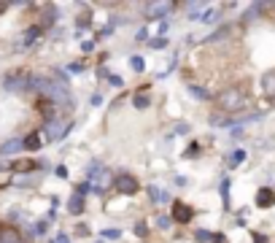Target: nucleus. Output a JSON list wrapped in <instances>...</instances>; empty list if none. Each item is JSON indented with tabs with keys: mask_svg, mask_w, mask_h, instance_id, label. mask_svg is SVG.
I'll return each mask as SVG.
<instances>
[{
	"mask_svg": "<svg viewBox=\"0 0 275 243\" xmlns=\"http://www.w3.org/2000/svg\"><path fill=\"white\" fill-rule=\"evenodd\" d=\"M216 103H219V108L221 111H243L246 108V103H248V95L240 87H230V89H224L221 95L216 97Z\"/></svg>",
	"mask_w": 275,
	"mask_h": 243,
	"instance_id": "1",
	"label": "nucleus"
},
{
	"mask_svg": "<svg viewBox=\"0 0 275 243\" xmlns=\"http://www.w3.org/2000/svg\"><path fill=\"white\" fill-rule=\"evenodd\" d=\"M30 84H32V76L27 70H11V73L3 78V87L8 92H27Z\"/></svg>",
	"mask_w": 275,
	"mask_h": 243,
	"instance_id": "2",
	"label": "nucleus"
},
{
	"mask_svg": "<svg viewBox=\"0 0 275 243\" xmlns=\"http://www.w3.org/2000/svg\"><path fill=\"white\" fill-rule=\"evenodd\" d=\"M70 127H73V122H70V119H65V122H62L59 116H54V119L46 122L43 133H46V138H49V141H62V138L70 133Z\"/></svg>",
	"mask_w": 275,
	"mask_h": 243,
	"instance_id": "3",
	"label": "nucleus"
},
{
	"mask_svg": "<svg viewBox=\"0 0 275 243\" xmlns=\"http://www.w3.org/2000/svg\"><path fill=\"white\" fill-rule=\"evenodd\" d=\"M113 189H116L119 195H138L140 184H138L135 176H130V173H119L116 179H113Z\"/></svg>",
	"mask_w": 275,
	"mask_h": 243,
	"instance_id": "4",
	"label": "nucleus"
},
{
	"mask_svg": "<svg viewBox=\"0 0 275 243\" xmlns=\"http://www.w3.org/2000/svg\"><path fill=\"white\" fill-rule=\"evenodd\" d=\"M173 8H176V3H170V0H154V3H146L143 11H146V19H162Z\"/></svg>",
	"mask_w": 275,
	"mask_h": 243,
	"instance_id": "5",
	"label": "nucleus"
},
{
	"mask_svg": "<svg viewBox=\"0 0 275 243\" xmlns=\"http://www.w3.org/2000/svg\"><path fill=\"white\" fill-rule=\"evenodd\" d=\"M173 219H176L178 225H189V222L194 219V208L186 206V203H181V200H173Z\"/></svg>",
	"mask_w": 275,
	"mask_h": 243,
	"instance_id": "6",
	"label": "nucleus"
},
{
	"mask_svg": "<svg viewBox=\"0 0 275 243\" xmlns=\"http://www.w3.org/2000/svg\"><path fill=\"white\" fill-rule=\"evenodd\" d=\"M257 206H259V208L275 206V192H273V189H267V187L259 189V192H257Z\"/></svg>",
	"mask_w": 275,
	"mask_h": 243,
	"instance_id": "7",
	"label": "nucleus"
},
{
	"mask_svg": "<svg viewBox=\"0 0 275 243\" xmlns=\"http://www.w3.org/2000/svg\"><path fill=\"white\" fill-rule=\"evenodd\" d=\"M262 92H265L267 97H275V70H267V73L262 76Z\"/></svg>",
	"mask_w": 275,
	"mask_h": 243,
	"instance_id": "8",
	"label": "nucleus"
},
{
	"mask_svg": "<svg viewBox=\"0 0 275 243\" xmlns=\"http://www.w3.org/2000/svg\"><path fill=\"white\" fill-rule=\"evenodd\" d=\"M22 149H27V152H38L41 149V133H27L22 138Z\"/></svg>",
	"mask_w": 275,
	"mask_h": 243,
	"instance_id": "9",
	"label": "nucleus"
},
{
	"mask_svg": "<svg viewBox=\"0 0 275 243\" xmlns=\"http://www.w3.org/2000/svg\"><path fill=\"white\" fill-rule=\"evenodd\" d=\"M0 243H27V241H24L16 230L5 227V230H0Z\"/></svg>",
	"mask_w": 275,
	"mask_h": 243,
	"instance_id": "10",
	"label": "nucleus"
},
{
	"mask_svg": "<svg viewBox=\"0 0 275 243\" xmlns=\"http://www.w3.org/2000/svg\"><path fill=\"white\" fill-rule=\"evenodd\" d=\"M84 206H86V200L81 198V195H73V198L68 200V211L73 216H78V214H84Z\"/></svg>",
	"mask_w": 275,
	"mask_h": 243,
	"instance_id": "11",
	"label": "nucleus"
},
{
	"mask_svg": "<svg viewBox=\"0 0 275 243\" xmlns=\"http://www.w3.org/2000/svg\"><path fill=\"white\" fill-rule=\"evenodd\" d=\"M19 149H22V141H19V138H11V141H5L3 146H0V154L8 157V154H16Z\"/></svg>",
	"mask_w": 275,
	"mask_h": 243,
	"instance_id": "12",
	"label": "nucleus"
},
{
	"mask_svg": "<svg viewBox=\"0 0 275 243\" xmlns=\"http://www.w3.org/2000/svg\"><path fill=\"white\" fill-rule=\"evenodd\" d=\"M41 27H30L27 32H24V38H22V49H27L30 43H35V38H41Z\"/></svg>",
	"mask_w": 275,
	"mask_h": 243,
	"instance_id": "13",
	"label": "nucleus"
},
{
	"mask_svg": "<svg viewBox=\"0 0 275 243\" xmlns=\"http://www.w3.org/2000/svg\"><path fill=\"white\" fill-rule=\"evenodd\" d=\"M132 106H135L138 111H146V108L151 106V97H149V95H143V92H138V95L132 97Z\"/></svg>",
	"mask_w": 275,
	"mask_h": 243,
	"instance_id": "14",
	"label": "nucleus"
},
{
	"mask_svg": "<svg viewBox=\"0 0 275 243\" xmlns=\"http://www.w3.org/2000/svg\"><path fill=\"white\" fill-rule=\"evenodd\" d=\"M203 11H205L203 3H189V5H186V14H189V19H200V16H203Z\"/></svg>",
	"mask_w": 275,
	"mask_h": 243,
	"instance_id": "15",
	"label": "nucleus"
},
{
	"mask_svg": "<svg viewBox=\"0 0 275 243\" xmlns=\"http://www.w3.org/2000/svg\"><path fill=\"white\" fill-rule=\"evenodd\" d=\"M194 241H197V243H213V233H208V230H197V233H194Z\"/></svg>",
	"mask_w": 275,
	"mask_h": 243,
	"instance_id": "16",
	"label": "nucleus"
},
{
	"mask_svg": "<svg viewBox=\"0 0 275 243\" xmlns=\"http://www.w3.org/2000/svg\"><path fill=\"white\" fill-rule=\"evenodd\" d=\"M200 22H205V24H213V22H219V11L213 8V11H203V16H200Z\"/></svg>",
	"mask_w": 275,
	"mask_h": 243,
	"instance_id": "17",
	"label": "nucleus"
},
{
	"mask_svg": "<svg viewBox=\"0 0 275 243\" xmlns=\"http://www.w3.org/2000/svg\"><path fill=\"white\" fill-rule=\"evenodd\" d=\"M189 95H194V97H200V100H208V92L203 89V87H197V84H189Z\"/></svg>",
	"mask_w": 275,
	"mask_h": 243,
	"instance_id": "18",
	"label": "nucleus"
},
{
	"mask_svg": "<svg viewBox=\"0 0 275 243\" xmlns=\"http://www.w3.org/2000/svg\"><path fill=\"white\" fill-rule=\"evenodd\" d=\"M14 170H19V173H27V170H35V162H30V160L14 162Z\"/></svg>",
	"mask_w": 275,
	"mask_h": 243,
	"instance_id": "19",
	"label": "nucleus"
},
{
	"mask_svg": "<svg viewBox=\"0 0 275 243\" xmlns=\"http://www.w3.org/2000/svg\"><path fill=\"white\" fill-rule=\"evenodd\" d=\"M103 238H108V241H119V238H122V230H103Z\"/></svg>",
	"mask_w": 275,
	"mask_h": 243,
	"instance_id": "20",
	"label": "nucleus"
},
{
	"mask_svg": "<svg viewBox=\"0 0 275 243\" xmlns=\"http://www.w3.org/2000/svg\"><path fill=\"white\" fill-rule=\"evenodd\" d=\"M132 70H135V73H143V68H146V65H143V57H132Z\"/></svg>",
	"mask_w": 275,
	"mask_h": 243,
	"instance_id": "21",
	"label": "nucleus"
},
{
	"mask_svg": "<svg viewBox=\"0 0 275 243\" xmlns=\"http://www.w3.org/2000/svg\"><path fill=\"white\" fill-rule=\"evenodd\" d=\"M165 46H167V38H165V35H157V38L151 41V49H165Z\"/></svg>",
	"mask_w": 275,
	"mask_h": 243,
	"instance_id": "22",
	"label": "nucleus"
},
{
	"mask_svg": "<svg viewBox=\"0 0 275 243\" xmlns=\"http://www.w3.org/2000/svg\"><path fill=\"white\" fill-rule=\"evenodd\" d=\"M227 189H230V181L221 184V200H224V206H230V192H227Z\"/></svg>",
	"mask_w": 275,
	"mask_h": 243,
	"instance_id": "23",
	"label": "nucleus"
},
{
	"mask_svg": "<svg viewBox=\"0 0 275 243\" xmlns=\"http://www.w3.org/2000/svg\"><path fill=\"white\" fill-rule=\"evenodd\" d=\"M89 181H81V184H78V187H76V195H81V198H86V192H89Z\"/></svg>",
	"mask_w": 275,
	"mask_h": 243,
	"instance_id": "24",
	"label": "nucleus"
},
{
	"mask_svg": "<svg viewBox=\"0 0 275 243\" xmlns=\"http://www.w3.org/2000/svg\"><path fill=\"white\" fill-rule=\"evenodd\" d=\"M197 154H200V146H197V143H189V152H184L186 160H189V157H197Z\"/></svg>",
	"mask_w": 275,
	"mask_h": 243,
	"instance_id": "25",
	"label": "nucleus"
},
{
	"mask_svg": "<svg viewBox=\"0 0 275 243\" xmlns=\"http://www.w3.org/2000/svg\"><path fill=\"white\" fill-rule=\"evenodd\" d=\"M243 160H246V152H235L230 162H232V165H238V162H243Z\"/></svg>",
	"mask_w": 275,
	"mask_h": 243,
	"instance_id": "26",
	"label": "nucleus"
},
{
	"mask_svg": "<svg viewBox=\"0 0 275 243\" xmlns=\"http://www.w3.org/2000/svg\"><path fill=\"white\" fill-rule=\"evenodd\" d=\"M135 233H138V238H146V222H138V225H135Z\"/></svg>",
	"mask_w": 275,
	"mask_h": 243,
	"instance_id": "27",
	"label": "nucleus"
},
{
	"mask_svg": "<svg viewBox=\"0 0 275 243\" xmlns=\"http://www.w3.org/2000/svg\"><path fill=\"white\" fill-rule=\"evenodd\" d=\"M92 49H95V41H84V43H81V51H84V54H89Z\"/></svg>",
	"mask_w": 275,
	"mask_h": 243,
	"instance_id": "28",
	"label": "nucleus"
},
{
	"mask_svg": "<svg viewBox=\"0 0 275 243\" xmlns=\"http://www.w3.org/2000/svg\"><path fill=\"white\" fill-rule=\"evenodd\" d=\"M157 225L162 227V230H167V227H170V219H167V216H159V219H157Z\"/></svg>",
	"mask_w": 275,
	"mask_h": 243,
	"instance_id": "29",
	"label": "nucleus"
},
{
	"mask_svg": "<svg viewBox=\"0 0 275 243\" xmlns=\"http://www.w3.org/2000/svg\"><path fill=\"white\" fill-rule=\"evenodd\" d=\"M54 173L59 176V179H68V168H65V165H59V168L54 170Z\"/></svg>",
	"mask_w": 275,
	"mask_h": 243,
	"instance_id": "30",
	"label": "nucleus"
},
{
	"mask_svg": "<svg viewBox=\"0 0 275 243\" xmlns=\"http://www.w3.org/2000/svg\"><path fill=\"white\" fill-rule=\"evenodd\" d=\"M54 243H70V241H68V235H65V233H62V235H59V238H57Z\"/></svg>",
	"mask_w": 275,
	"mask_h": 243,
	"instance_id": "31",
	"label": "nucleus"
},
{
	"mask_svg": "<svg viewBox=\"0 0 275 243\" xmlns=\"http://www.w3.org/2000/svg\"><path fill=\"white\" fill-rule=\"evenodd\" d=\"M5 8H8V3H0V14H3Z\"/></svg>",
	"mask_w": 275,
	"mask_h": 243,
	"instance_id": "32",
	"label": "nucleus"
},
{
	"mask_svg": "<svg viewBox=\"0 0 275 243\" xmlns=\"http://www.w3.org/2000/svg\"><path fill=\"white\" fill-rule=\"evenodd\" d=\"M0 230H3V227H0Z\"/></svg>",
	"mask_w": 275,
	"mask_h": 243,
	"instance_id": "33",
	"label": "nucleus"
}]
</instances>
